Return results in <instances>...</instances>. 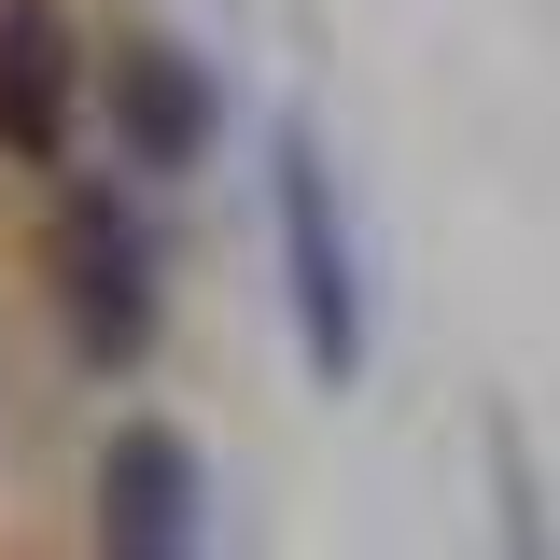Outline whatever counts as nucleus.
I'll return each instance as SVG.
<instances>
[{"instance_id":"nucleus-1","label":"nucleus","mask_w":560,"mask_h":560,"mask_svg":"<svg viewBox=\"0 0 560 560\" xmlns=\"http://www.w3.org/2000/svg\"><path fill=\"white\" fill-rule=\"evenodd\" d=\"M43 308H57L84 378H140L154 364V337H168V253H154L140 183H113V168L57 183V210H43Z\"/></svg>"},{"instance_id":"nucleus-2","label":"nucleus","mask_w":560,"mask_h":560,"mask_svg":"<svg viewBox=\"0 0 560 560\" xmlns=\"http://www.w3.org/2000/svg\"><path fill=\"white\" fill-rule=\"evenodd\" d=\"M267 253H280V308H294V364L350 393L364 378V253H350L337 168L308 127H267Z\"/></svg>"},{"instance_id":"nucleus-3","label":"nucleus","mask_w":560,"mask_h":560,"mask_svg":"<svg viewBox=\"0 0 560 560\" xmlns=\"http://www.w3.org/2000/svg\"><path fill=\"white\" fill-rule=\"evenodd\" d=\"M210 547V463L183 420H113L84 490V560H197Z\"/></svg>"},{"instance_id":"nucleus-4","label":"nucleus","mask_w":560,"mask_h":560,"mask_svg":"<svg viewBox=\"0 0 560 560\" xmlns=\"http://www.w3.org/2000/svg\"><path fill=\"white\" fill-rule=\"evenodd\" d=\"M98 113H113L127 183H183V168H210V140H224V84L168 28H113L98 43Z\"/></svg>"},{"instance_id":"nucleus-5","label":"nucleus","mask_w":560,"mask_h":560,"mask_svg":"<svg viewBox=\"0 0 560 560\" xmlns=\"http://www.w3.org/2000/svg\"><path fill=\"white\" fill-rule=\"evenodd\" d=\"M84 113H98V43L70 28V0H0V168L57 183Z\"/></svg>"},{"instance_id":"nucleus-6","label":"nucleus","mask_w":560,"mask_h":560,"mask_svg":"<svg viewBox=\"0 0 560 560\" xmlns=\"http://www.w3.org/2000/svg\"><path fill=\"white\" fill-rule=\"evenodd\" d=\"M477 463H490V560H560V504H547L533 434H518V420H490Z\"/></svg>"}]
</instances>
